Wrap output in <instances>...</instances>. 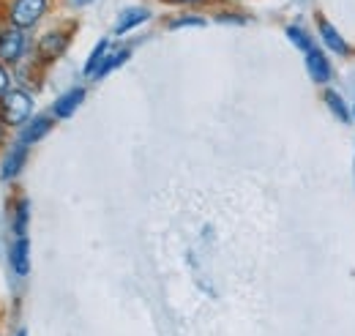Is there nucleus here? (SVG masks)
I'll list each match as a JSON object with an SVG mask.
<instances>
[{"instance_id":"2","label":"nucleus","mask_w":355,"mask_h":336,"mask_svg":"<svg viewBox=\"0 0 355 336\" xmlns=\"http://www.w3.org/2000/svg\"><path fill=\"white\" fill-rule=\"evenodd\" d=\"M46 0H14L11 6V22L14 28H31L46 14Z\"/></svg>"},{"instance_id":"7","label":"nucleus","mask_w":355,"mask_h":336,"mask_svg":"<svg viewBox=\"0 0 355 336\" xmlns=\"http://www.w3.org/2000/svg\"><path fill=\"white\" fill-rule=\"evenodd\" d=\"M49 128H52V118H46V115H36V118H31L22 131H19V142H25V145H33V142H39L42 137L49 134Z\"/></svg>"},{"instance_id":"11","label":"nucleus","mask_w":355,"mask_h":336,"mask_svg":"<svg viewBox=\"0 0 355 336\" xmlns=\"http://www.w3.org/2000/svg\"><path fill=\"white\" fill-rule=\"evenodd\" d=\"M148 17H150L148 8H126V11L121 14V19L115 22V33H118V36H121V33H129L139 22H145Z\"/></svg>"},{"instance_id":"9","label":"nucleus","mask_w":355,"mask_h":336,"mask_svg":"<svg viewBox=\"0 0 355 336\" xmlns=\"http://www.w3.org/2000/svg\"><path fill=\"white\" fill-rule=\"evenodd\" d=\"M306 69H309L314 83H328L331 80V66H328V60H325V55L320 49H309L306 52Z\"/></svg>"},{"instance_id":"17","label":"nucleus","mask_w":355,"mask_h":336,"mask_svg":"<svg viewBox=\"0 0 355 336\" xmlns=\"http://www.w3.org/2000/svg\"><path fill=\"white\" fill-rule=\"evenodd\" d=\"M8 85H11V74H8V69H6V66H3V63H0V96H3V93H8V90H11V87H8Z\"/></svg>"},{"instance_id":"21","label":"nucleus","mask_w":355,"mask_h":336,"mask_svg":"<svg viewBox=\"0 0 355 336\" xmlns=\"http://www.w3.org/2000/svg\"><path fill=\"white\" fill-rule=\"evenodd\" d=\"M74 3H80V6H83V3H88V0H74Z\"/></svg>"},{"instance_id":"8","label":"nucleus","mask_w":355,"mask_h":336,"mask_svg":"<svg viewBox=\"0 0 355 336\" xmlns=\"http://www.w3.org/2000/svg\"><path fill=\"white\" fill-rule=\"evenodd\" d=\"M83 101H85V90H83V87H74V90L63 93V96L55 101L52 112H55V118H71V115H74V110H77Z\"/></svg>"},{"instance_id":"22","label":"nucleus","mask_w":355,"mask_h":336,"mask_svg":"<svg viewBox=\"0 0 355 336\" xmlns=\"http://www.w3.org/2000/svg\"><path fill=\"white\" fill-rule=\"evenodd\" d=\"M17 336H28V334H25V331H19V334H17Z\"/></svg>"},{"instance_id":"14","label":"nucleus","mask_w":355,"mask_h":336,"mask_svg":"<svg viewBox=\"0 0 355 336\" xmlns=\"http://www.w3.org/2000/svg\"><path fill=\"white\" fill-rule=\"evenodd\" d=\"M123 60H129V49H118V52H112V55H107V60L101 63V69L93 74V80H101V77H107L112 69H118Z\"/></svg>"},{"instance_id":"20","label":"nucleus","mask_w":355,"mask_h":336,"mask_svg":"<svg viewBox=\"0 0 355 336\" xmlns=\"http://www.w3.org/2000/svg\"><path fill=\"white\" fill-rule=\"evenodd\" d=\"M173 3H197V0H173Z\"/></svg>"},{"instance_id":"18","label":"nucleus","mask_w":355,"mask_h":336,"mask_svg":"<svg viewBox=\"0 0 355 336\" xmlns=\"http://www.w3.org/2000/svg\"><path fill=\"white\" fill-rule=\"evenodd\" d=\"M183 25H205V19H200V17H180L170 28H183Z\"/></svg>"},{"instance_id":"4","label":"nucleus","mask_w":355,"mask_h":336,"mask_svg":"<svg viewBox=\"0 0 355 336\" xmlns=\"http://www.w3.org/2000/svg\"><path fill=\"white\" fill-rule=\"evenodd\" d=\"M25 52V36L19 28H6L0 33V63H17Z\"/></svg>"},{"instance_id":"6","label":"nucleus","mask_w":355,"mask_h":336,"mask_svg":"<svg viewBox=\"0 0 355 336\" xmlns=\"http://www.w3.org/2000/svg\"><path fill=\"white\" fill-rule=\"evenodd\" d=\"M8 262L17 271V276H28V271H31V241L28 238L14 241V246L8 249Z\"/></svg>"},{"instance_id":"15","label":"nucleus","mask_w":355,"mask_h":336,"mask_svg":"<svg viewBox=\"0 0 355 336\" xmlns=\"http://www.w3.org/2000/svg\"><path fill=\"white\" fill-rule=\"evenodd\" d=\"M325 104L331 107V112H334V115H336L339 121H345V124L350 121V112H347V104L342 101V96H339V93H334V90H328V93H325Z\"/></svg>"},{"instance_id":"5","label":"nucleus","mask_w":355,"mask_h":336,"mask_svg":"<svg viewBox=\"0 0 355 336\" xmlns=\"http://www.w3.org/2000/svg\"><path fill=\"white\" fill-rule=\"evenodd\" d=\"M69 42H71L69 33H60V31L46 33L44 39L39 42V55H42V60H55V58H60V55L66 52Z\"/></svg>"},{"instance_id":"13","label":"nucleus","mask_w":355,"mask_h":336,"mask_svg":"<svg viewBox=\"0 0 355 336\" xmlns=\"http://www.w3.org/2000/svg\"><path fill=\"white\" fill-rule=\"evenodd\" d=\"M28 221H31V203L17 200V205H14V233H17V238H25Z\"/></svg>"},{"instance_id":"19","label":"nucleus","mask_w":355,"mask_h":336,"mask_svg":"<svg viewBox=\"0 0 355 336\" xmlns=\"http://www.w3.org/2000/svg\"><path fill=\"white\" fill-rule=\"evenodd\" d=\"M6 140V131H3V124H0V142Z\"/></svg>"},{"instance_id":"10","label":"nucleus","mask_w":355,"mask_h":336,"mask_svg":"<svg viewBox=\"0 0 355 336\" xmlns=\"http://www.w3.org/2000/svg\"><path fill=\"white\" fill-rule=\"evenodd\" d=\"M317 25H320V36H322V42L328 44L334 52H339V55H347V42L336 33V28L328 22V19H322V17H317Z\"/></svg>"},{"instance_id":"1","label":"nucleus","mask_w":355,"mask_h":336,"mask_svg":"<svg viewBox=\"0 0 355 336\" xmlns=\"http://www.w3.org/2000/svg\"><path fill=\"white\" fill-rule=\"evenodd\" d=\"M33 99L25 90H8L0 96V121L6 126H25L31 121Z\"/></svg>"},{"instance_id":"12","label":"nucleus","mask_w":355,"mask_h":336,"mask_svg":"<svg viewBox=\"0 0 355 336\" xmlns=\"http://www.w3.org/2000/svg\"><path fill=\"white\" fill-rule=\"evenodd\" d=\"M107 49H110V42H107V39H101V42L93 47V52H90L88 63H85V74H88L90 80H93V74H96V72L101 69V63L107 60V55H110Z\"/></svg>"},{"instance_id":"16","label":"nucleus","mask_w":355,"mask_h":336,"mask_svg":"<svg viewBox=\"0 0 355 336\" xmlns=\"http://www.w3.org/2000/svg\"><path fill=\"white\" fill-rule=\"evenodd\" d=\"M287 36H290V42L295 44V47H301L304 52H309V49H314V47H311V42L306 39V33H304L301 28H287Z\"/></svg>"},{"instance_id":"3","label":"nucleus","mask_w":355,"mask_h":336,"mask_svg":"<svg viewBox=\"0 0 355 336\" xmlns=\"http://www.w3.org/2000/svg\"><path fill=\"white\" fill-rule=\"evenodd\" d=\"M25 162H28V145H25V142L8 145V151H6V156H3V162H0V178H3V180H14V178L22 172Z\"/></svg>"}]
</instances>
